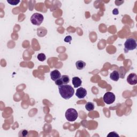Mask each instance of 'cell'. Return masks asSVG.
Wrapping results in <instances>:
<instances>
[{"mask_svg": "<svg viewBox=\"0 0 137 137\" xmlns=\"http://www.w3.org/2000/svg\"><path fill=\"white\" fill-rule=\"evenodd\" d=\"M7 2L9 3L11 5H14V6H16L20 2V1L19 0H8Z\"/></svg>", "mask_w": 137, "mask_h": 137, "instance_id": "16", "label": "cell"}, {"mask_svg": "<svg viewBox=\"0 0 137 137\" xmlns=\"http://www.w3.org/2000/svg\"><path fill=\"white\" fill-rule=\"evenodd\" d=\"M124 50L125 52H128L130 50H134L136 48V40L133 38H129L125 41L124 44Z\"/></svg>", "mask_w": 137, "mask_h": 137, "instance_id": "2", "label": "cell"}, {"mask_svg": "<svg viewBox=\"0 0 137 137\" xmlns=\"http://www.w3.org/2000/svg\"><path fill=\"white\" fill-rule=\"evenodd\" d=\"M87 93V90L85 88L80 87L77 89L76 95L79 98H83L86 96Z\"/></svg>", "mask_w": 137, "mask_h": 137, "instance_id": "7", "label": "cell"}, {"mask_svg": "<svg viewBox=\"0 0 137 137\" xmlns=\"http://www.w3.org/2000/svg\"><path fill=\"white\" fill-rule=\"evenodd\" d=\"M71 40H72V37L70 36H66L65 38V39H64V41L66 42H68V43L70 42L71 41Z\"/></svg>", "mask_w": 137, "mask_h": 137, "instance_id": "18", "label": "cell"}, {"mask_svg": "<svg viewBox=\"0 0 137 137\" xmlns=\"http://www.w3.org/2000/svg\"><path fill=\"white\" fill-rule=\"evenodd\" d=\"M37 58L40 60V61L43 62L46 59V56L45 54H44V53H40V54H39L38 55Z\"/></svg>", "mask_w": 137, "mask_h": 137, "instance_id": "15", "label": "cell"}, {"mask_svg": "<svg viewBox=\"0 0 137 137\" xmlns=\"http://www.w3.org/2000/svg\"><path fill=\"white\" fill-rule=\"evenodd\" d=\"M20 132L22 133V136H26L28 135V131L26 130H22Z\"/></svg>", "mask_w": 137, "mask_h": 137, "instance_id": "19", "label": "cell"}, {"mask_svg": "<svg viewBox=\"0 0 137 137\" xmlns=\"http://www.w3.org/2000/svg\"><path fill=\"white\" fill-rule=\"evenodd\" d=\"M62 76L60 72L58 70H55L50 72V78L54 81H56V80L60 79Z\"/></svg>", "mask_w": 137, "mask_h": 137, "instance_id": "8", "label": "cell"}, {"mask_svg": "<svg viewBox=\"0 0 137 137\" xmlns=\"http://www.w3.org/2000/svg\"><path fill=\"white\" fill-rule=\"evenodd\" d=\"M44 17L43 15L39 13H34L31 17V22L32 24L36 26L40 25L44 21Z\"/></svg>", "mask_w": 137, "mask_h": 137, "instance_id": "4", "label": "cell"}, {"mask_svg": "<svg viewBox=\"0 0 137 137\" xmlns=\"http://www.w3.org/2000/svg\"><path fill=\"white\" fill-rule=\"evenodd\" d=\"M95 106L92 102H87L85 105L86 109L88 112H91L94 109Z\"/></svg>", "mask_w": 137, "mask_h": 137, "instance_id": "12", "label": "cell"}, {"mask_svg": "<svg viewBox=\"0 0 137 137\" xmlns=\"http://www.w3.org/2000/svg\"><path fill=\"white\" fill-rule=\"evenodd\" d=\"M128 82L131 85H135L137 84V76L136 74H131L127 78Z\"/></svg>", "mask_w": 137, "mask_h": 137, "instance_id": "6", "label": "cell"}, {"mask_svg": "<svg viewBox=\"0 0 137 137\" xmlns=\"http://www.w3.org/2000/svg\"><path fill=\"white\" fill-rule=\"evenodd\" d=\"M76 66L78 70H82L86 66V63L82 60H78L76 63Z\"/></svg>", "mask_w": 137, "mask_h": 137, "instance_id": "11", "label": "cell"}, {"mask_svg": "<svg viewBox=\"0 0 137 137\" xmlns=\"http://www.w3.org/2000/svg\"><path fill=\"white\" fill-rule=\"evenodd\" d=\"M119 70H120L119 74H120V78H123L124 77V76H125V74H126V70L125 69V68L124 67L121 66Z\"/></svg>", "mask_w": 137, "mask_h": 137, "instance_id": "13", "label": "cell"}, {"mask_svg": "<svg viewBox=\"0 0 137 137\" xmlns=\"http://www.w3.org/2000/svg\"><path fill=\"white\" fill-rule=\"evenodd\" d=\"M61 79L62 80V82H63L64 85L68 84V82H70V79L68 76L66 75H63L61 77Z\"/></svg>", "mask_w": 137, "mask_h": 137, "instance_id": "14", "label": "cell"}, {"mask_svg": "<svg viewBox=\"0 0 137 137\" xmlns=\"http://www.w3.org/2000/svg\"><path fill=\"white\" fill-rule=\"evenodd\" d=\"M82 84V80L79 77H74L72 78V84L74 86V88H77L80 86Z\"/></svg>", "mask_w": 137, "mask_h": 137, "instance_id": "9", "label": "cell"}, {"mask_svg": "<svg viewBox=\"0 0 137 137\" xmlns=\"http://www.w3.org/2000/svg\"><path fill=\"white\" fill-rule=\"evenodd\" d=\"M104 101L107 104H110L115 101V96L113 93L106 92L104 96Z\"/></svg>", "mask_w": 137, "mask_h": 137, "instance_id": "5", "label": "cell"}, {"mask_svg": "<svg viewBox=\"0 0 137 137\" xmlns=\"http://www.w3.org/2000/svg\"><path fill=\"white\" fill-rule=\"evenodd\" d=\"M113 136V137H115V136H118V137L119 136L118 134H117L116 132H110V134L108 135V136Z\"/></svg>", "mask_w": 137, "mask_h": 137, "instance_id": "20", "label": "cell"}, {"mask_svg": "<svg viewBox=\"0 0 137 137\" xmlns=\"http://www.w3.org/2000/svg\"><path fill=\"white\" fill-rule=\"evenodd\" d=\"M55 84H56V85H57L58 86H62V85H64L61 78H60V79L56 80L55 81Z\"/></svg>", "mask_w": 137, "mask_h": 137, "instance_id": "17", "label": "cell"}, {"mask_svg": "<svg viewBox=\"0 0 137 137\" xmlns=\"http://www.w3.org/2000/svg\"><path fill=\"white\" fill-rule=\"evenodd\" d=\"M120 74L119 72H118L116 70L112 72L111 74H110V78L112 80L114 81L117 82L120 79Z\"/></svg>", "mask_w": 137, "mask_h": 137, "instance_id": "10", "label": "cell"}, {"mask_svg": "<svg viewBox=\"0 0 137 137\" xmlns=\"http://www.w3.org/2000/svg\"><path fill=\"white\" fill-rule=\"evenodd\" d=\"M58 90L60 96L66 100L69 99L73 96L74 93L73 87L67 84L58 86Z\"/></svg>", "mask_w": 137, "mask_h": 137, "instance_id": "1", "label": "cell"}, {"mask_svg": "<svg viewBox=\"0 0 137 137\" xmlns=\"http://www.w3.org/2000/svg\"><path fill=\"white\" fill-rule=\"evenodd\" d=\"M78 117V114L77 110L74 108L68 109L66 112V117L69 122L75 121Z\"/></svg>", "mask_w": 137, "mask_h": 137, "instance_id": "3", "label": "cell"}]
</instances>
